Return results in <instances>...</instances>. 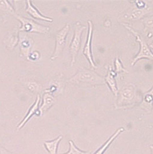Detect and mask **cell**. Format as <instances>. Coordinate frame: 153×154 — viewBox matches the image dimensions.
<instances>
[{
	"mask_svg": "<svg viewBox=\"0 0 153 154\" xmlns=\"http://www.w3.org/2000/svg\"><path fill=\"white\" fill-rule=\"evenodd\" d=\"M26 11L28 14L34 19L47 21L52 23L53 19L52 17L46 16L42 14V13L38 10V9L33 4L32 2L31 1H26Z\"/></svg>",
	"mask_w": 153,
	"mask_h": 154,
	"instance_id": "cell-11",
	"label": "cell"
},
{
	"mask_svg": "<svg viewBox=\"0 0 153 154\" xmlns=\"http://www.w3.org/2000/svg\"><path fill=\"white\" fill-rule=\"evenodd\" d=\"M150 148L151 149V154H153V144L150 146Z\"/></svg>",
	"mask_w": 153,
	"mask_h": 154,
	"instance_id": "cell-26",
	"label": "cell"
},
{
	"mask_svg": "<svg viewBox=\"0 0 153 154\" xmlns=\"http://www.w3.org/2000/svg\"><path fill=\"white\" fill-rule=\"evenodd\" d=\"M24 84L27 88L28 91L32 93L33 94H37V96L42 91V87L41 84L37 83L35 81H25Z\"/></svg>",
	"mask_w": 153,
	"mask_h": 154,
	"instance_id": "cell-20",
	"label": "cell"
},
{
	"mask_svg": "<svg viewBox=\"0 0 153 154\" xmlns=\"http://www.w3.org/2000/svg\"><path fill=\"white\" fill-rule=\"evenodd\" d=\"M143 22L145 32L147 33V36L151 38L153 34V15L144 17L143 19Z\"/></svg>",
	"mask_w": 153,
	"mask_h": 154,
	"instance_id": "cell-21",
	"label": "cell"
},
{
	"mask_svg": "<svg viewBox=\"0 0 153 154\" xmlns=\"http://www.w3.org/2000/svg\"><path fill=\"white\" fill-rule=\"evenodd\" d=\"M56 97L49 92H45L42 97V103L39 106V112L40 116L43 113L48 111L56 103Z\"/></svg>",
	"mask_w": 153,
	"mask_h": 154,
	"instance_id": "cell-14",
	"label": "cell"
},
{
	"mask_svg": "<svg viewBox=\"0 0 153 154\" xmlns=\"http://www.w3.org/2000/svg\"><path fill=\"white\" fill-rule=\"evenodd\" d=\"M14 17L21 23V26L19 28L20 32L26 33H37L40 34H47L50 28L48 26H44L36 21L17 14Z\"/></svg>",
	"mask_w": 153,
	"mask_h": 154,
	"instance_id": "cell-4",
	"label": "cell"
},
{
	"mask_svg": "<svg viewBox=\"0 0 153 154\" xmlns=\"http://www.w3.org/2000/svg\"><path fill=\"white\" fill-rule=\"evenodd\" d=\"M0 154H14L0 145Z\"/></svg>",
	"mask_w": 153,
	"mask_h": 154,
	"instance_id": "cell-25",
	"label": "cell"
},
{
	"mask_svg": "<svg viewBox=\"0 0 153 154\" xmlns=\"http://www.w3.org/2000/svg\"><path fill=\"white\" fill-rule=\"evenodd\" d=\"M85 29L86 27L81 24L80 22H76L74 26V35L69 46L70 54L71 57V66H73L76 63V56L81 45V36Z\"/></svg>",
	"mask_w": 153,
	"mask_h": 154,
	"instance_id": "cell-5",
	"label": "cell"
},
{
	"mask_svg": "<svg viewBox=\"0 0 153 154\" xmlns=\"http://www.w3.org/2000/svg\"><path fill=\"white\" fill-rule=\"evenodd\" d=\"M19 28H14L9 31L7 34L4 37L3 43L8 50H14L19 44Z\"/></svg>",
	"mask_w": 153,
	"mask_h": 154,
	"instance_id": "cell-10",
	"label": "cell"
},
{
	"mask_svg": "<svg viewBox=\"0 0 153 154\" xmlns=\"http://www.w3.org/2000/svg\"><path fill=\"white\" fill-rule=\"evenodd\" d=\"M65 86V82L62 75L58 76L55 79L49 88L46 89L45 92H49L55 97L62 93Z\"/></svg>",
	"mask_w": 153,
	"mask_h": 154,
	"instance_id": "cell-13",
	"label": "cell"
},
{
	"mask_svg": "<svg viewBox=\"0 0 153 154\" xmlns=\"http://www.w3.org/2000/svg\"><path fill=\"white\" fill-rule=\"evenodd\" d=\"M123 25L127 29H128L131 33H132L134 36H135L136 41L138 42L140 45L139 51L133 58L131 62V65H135V63L139 60L143 58L153 61V53L152 51L149 46L146 43L145 39L128 24H123Z\"/></svg>",
	"mask_w": 153,
	"mask_h": 154,
	"instance_id": "cell-3",
	"label": "cell"
},
{
	"mask_svg": "<svg viewBox=\"0 0 153 154\" xmlns=\"http://www.w3.org/2000/svg\"><path fill=\"white\" fill-rule=\"evenodd\" d=\"M148 46H149V47H150V49H153V42H152V43H151Z\"/></svg>",
	"mask_w": 153,
	"mask_h": 154,
	"instance_id": "cell-27",
	"label": "cell"
},
{
	"mask_svg": "<svg viewBox=\"0 0 153 154\" xmlns=\"http://www.w3.org/2000/svg\"><path fill=\"white\" fill-rule=\"evenodd\" d=\"M115 74L116 73H115L114 70H112V69L111 66L109 65L108 72L106 76L104 77V80L105 83L108 85L112 92H113L114 95L116 97L118 94V90L117 87L116 81L115 79Z\"/></svg>",
	"mask_w": 153,
	"mask_h": 154,
	"instance_id": "cell-16",
	"label": "cell"
},
{
	"mask_svg": "<svg viewBox=\"0 0 153 154\" xmlns=\"http://www.w3.org/2000/svg\"><path fill=\"white\" fill-rule=\"evenodd\" d=\"M88 36H87V39L85 43V45L84 46L82 53L84 56L86 57V58L88 60L92 67L95 68L96 66L94 61V59H93L92 52V47H91L92 40L93 37V25L91 20H88Z\"/></svg>",
	"mask_w": 153,
	"mask_h": 154,
	"instance_id": "cell-9",
	"label": "cell"
},
{
	"mask_svg": "<svg viewBox=\"0 0 153 154\" xmlns=\"http://www.w3.org/2000/svg\"><path fill=\"white\" fill-rule=\"evenodd\" d=\"M0 13L4 19V23H5L8 16H15L17 14L14 10V8L10 2L8 1H0Z\"/></svg>",
	"mask_w": 153,
	"mask_h": 154,
	"instance_id": "cell-17",
	"label": "cell"
},
{
	"mask_svg": "<svg viewBox=\"0 0 153 154\" xmlns=\"http://www.w3.org/2000/svg\"><path fill=\"white\" fill-rule=\"evenodd\" d=\"M70 26L69 24H66L62 28L56 31L55 34L56 47L54 51L50 58L51 61L56 60L62 52L64 48L66 42V38L69 32Z\"/></svg>",
	"mask_w": 153,
	"mask_h": 154,
	"instance_id": "cell-6",
	"label": "cell"
},
{
	"mask_svg": "<svg viewBox=\"0 0 153 154\" xmlns=\"http://www.w3.org/2000/svg\"><path fill=\"white\" fill-rule=\"evenodd\" d=\"M68 82L79 85H103L106 84L104 77L99 75L94 70L81 68L76 73L70 77Z\"/></svg>",
	"mask_w": 153,
	"mask_h": 154,
	"instance_id": "cell-2",
	"label": "cell"
},
{
	"mask_svg": "<svg viewBox=\"0 0 153 154\" xmlns=\"http://www.w3.org/2000/svg\"><path fill=\"white\" fill-rule=\"evenodd\" d=\"M69 151L66 153L61 154H90V152L84 151L79 149L75 145L74 143L72 140H69Z\"/></svg>",
	"mask_w": 153,
	"mask_h": 154,
	"instance_id": "cell-22",
	"label": "cell"
},
{
	"mask_svg": "<svg viewBox=\"0 0 153 154\" xmlns=\"http://www.w3.org/2000/svg\"><path fill=\"white\" fill-rule=\"evenodd\" d=\"M34 41L30 36L24 32H20L19 45L20 50V56L28 60V56L32 52Z\"/></svg>",
	"mask_w": 153,
	"mask_h": 154,
	"instance_id": "cell-8",
	"label": "cell"
},
{
	"mask_svg": "<svg viewBox=\"0 0 153 154\" xmlns=\"http://www.w3.org/2000/svg\"><path fill=\"white\" fill-rule=\"evenodd\" d=\"M142 101V95L133 84H127L118 91L115 105L116 110L127 109L138 106Z\"/></svg>",
	"mask_w": 153,
	"mask_h": 154,
	"instance_id": "cell-1",
	"label": "cell"
},
{
	"mask_svg": "<svg viewBox=\"0 0 153 154\" xmlns=\"http://www.w3.org/2000/svg\"><path fill=\"white\" fill-rule=\"evenodd\" d=\"M114 65H115V69L114 72L115 73H118L120 72H126L128 73V71L125 69L124 68L122 63L121 61V60L118 58V57H116L115 59V61H114Z\"/></svg>",
	"mask_w": 153,
	"mask_h": 154,
	"instance_id": "cell-23",
	"label": "cell"
},
{
	"mask_svg": "<svg viewBox=\"0 0 153 154\" xmlns=\"http://www.w3.org/2000/svg\"><path fill=\"white\" fill-rule=\"evenodd\" d=\"M150 9L147 5L144 8H138L136 6L122 14L118 19L124 22L123 24H127V22L130 21H138L143 19L146 14L150 12Z\"/></svg>",
	"mask_w": 153,
	"mask_h": 154,
	"instance_id": "cell-7",
	"label": "cell"
},
{
	"mask_svg": "<svg viewBox=\"0 0 153 154\" xmlns=\"http://www.w3.org/2000/svg\"><path fill=\"white\" fill-rule=\"evenodd\" d=\"M63 139V136L60 135L55 139L51 141H46L44 143V146L50 154H57L58 147L60 141Z\"/></svg>",
	"mask_w": 153,
	"mask_h": 154,
	"instance_id": "cell-19",
	"label": "cell"
},
{
	"mask_svg": "<svg viewBox=\"0 0 153 154\" xmlns=\"http://www.w3.org/2000/svg\"><path fill=\"white\" fill-rule=\"evenodd\" d=\"M40 102V95H39L36 98L34 103L32 105H31L30 108L29 109L28 112L26 115L25 117L21 121L20 123L18 125V126L17 127V130H20L22 128H23V126L26 124V123L29 119H31V118L33 116L37 115L38 116H40V113L39 112Z\"/></svg>",
	"mask_w": 153,
	"mask_h": 154,
	"instance_id": "cell-12",
	"label": "cell"
},
{
	"mask_svg": "<svg viewBox=\"0 0 153 154\" xmlns=\"http://www.w3.org/2000/svg\"><path fill=\"white\" fill-rule=\"evenodd\" d=\"M124 131H125V129H124V128H120L118 129L115 131V132L113 133L111 136L109 138V139L107 140L101 147L99 148L98 150L93 154H104L105 152L107 150V149L111 145L113 141L118 137L120 133H123Z\"/></svg>",
	"mask_w": 153,
	"mask_h": 154,
	"instance_id": "cell-18",
	"label": "cell"
},
{
	"mask_svg": "<svg viewBox=\"0 0 153 154\" xmlns=\"http://www.w3.org/2000/svg\"><path fill=\"white\" fill-rule=\"evenodd\" d=\"M138 106L146 112H152L153 108V85L149 91L142 95V101Z\"/></svg>",
	"mask_w": 153,
	"mask_h": 154,
	"instance_id": "cell-15",
	"label": "cell"
},
{
	"mask_svg": "<svg viewBox=\"0 0 153 154\" xmlns=\"http://www.w3.org/2000/svg\"><path fill=\"white\" fill-rule=\"evenodd\" d=\"M40 53L38 51H32L30 53V54L28 56V60L35 61L39 60L40 58Z\"/></svg>",
	"mask_w": 153,
	"mask_h": 154,
	"instance_id": "cell-24",
	"label": "cell"
}]
</instances>
